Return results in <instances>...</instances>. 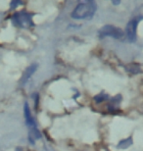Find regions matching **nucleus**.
Returning <instances> with one entry per match:
<instances>
[{
  "label": "nucleus",
  "instance_id": "7ed1b4c3",
  "mask_svg": "<svg viewBox=\"0 0 143 151\" xmlns=\"http://www.w3.org/2000/svg\"><path fill=\"white\" fill-rule=\"evenodd\" d=\"M136 28H137V21L132 20L126 25V37L129 41L133 42L136 39Z\"/></svg>",
  "mask_w": 143,
  "mask_h": 151
},
{
  "label": "nucleus",
  "instance_id": "20e7f679",
  "mask_svg": "<svg viewBox=\"0 0 143 151\" xmlns=\"http://www.w3.org/2000/svg\"><path fill=\"white\" fill-rule=\"evenodd\" d=\"M14 22L17 24V25H21L23 26V24H30V18L29 15L26 14H16L14 17Z\"/></svg>",
  "mask_w": 143,
  "mask_h": 151
},
{
  "label": "nucleus",
  "instance_id": "423d86ee",
  "mask_svg": "<svg viewBox=\"0 0 143 151\" xmlns=\"http://www.w3.org/2000/svg\"><path fill=\"white\" fill-rule=\"evenodd\" d=\"M25 117H26V122L29 125V127H32V128H35V123L33 121L32 114H30L29 108L28 104H25Z\"/></svg>",
  "mask_w": 143,
  "mask_h": 151
},
{
  "label": "nucleus",
  "instance_id": "f03ea898",
  "mask_svg": "<svg viewBox=\"0 0 143 151\" xmlns=\"http://www.w3.org/2000/svg\"><path fill=\"white\" fill-rule=\"evenodd\" d=\"M98 35L100 38L113 37L117 39H123L124 37V32L120 28H117V27L111 25H106L99 29Z\"/></svg>",
  "mask_w": 143,
  "mask_h": 151
},
{
  "label": "nucleus",
  "instance_id": "f257e3e1",
  "mask_svg": "<svg viewBox=\"0 0 143 151\" xmlns=\"http://www.w3.org/2000/svg\"><path fill=\"white\" fill-rule=\"evenodd\" d=\"M95 11H96L95 3L91 1H84L80 3L75 8V10L72 13V17L77 20L88 19V18H91L93 16Z\"/></svg>",
  "mask_w": 143,
  "mask_h": 151
},
{
  "label": "nucleus",
  "instance_id": "0eeeda50",
  "mask_svg": "<svg viewBox=\"0 0 143 151\" xmlns=\"http://www.w3.org/2000/svg\"><path fill=\"white\" fill-rule=\"evenodd\" d=\"M132 139L129 137V138H126V139H124V140H121V142L118 144V147L119 148H121V149H126L129 145H132Z\"/></svg>",
  "mask_w": 143,
  "mask_h": 151
},
{
  "label": "nucleus",
  "instance_id": "39448f33",
  "mask_svg": "<svg viewBox=\"0 0 143 151\" xmlns=\"http://www.w3.org/2000/svg\"><path fill=\"white\" fill-rule=\"evenodd\" d=\"M36 68H37V65L36 64H32V65H30L29 68H27V70L25 71V73H24L23 77H22V83H25L26 81L32 77V74L35 72Z\"/></svg>",
  "mask_w": 143,
  "mask_h": 151
}]
</instances>
